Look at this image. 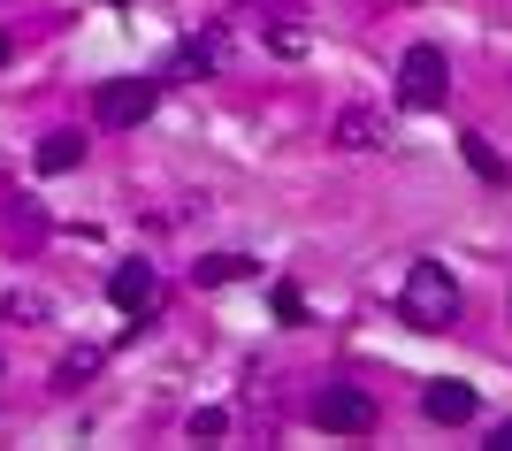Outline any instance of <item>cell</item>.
<instances>
[{
  "label": "cell",
  "instance_id": "obj_6",
  "mask_svg": "<svg viewBox=\"0 0 512 451\" xmlns=\"http://www.w3.org/2000/svg\"><path fill=\"white\" fill-rule=\"evenodd\" d=\"M222 62H230V39H222V23H207V31L169 46V69H161V77H222Z\"/></svg>",
  "mask_w": 512,
  "mask_h": 451
},
{
  "label": "cell",
  "instance_id": "obj_3",
  "mask_svg": "<svg viewBox=\"0 0 512 451\" xmlns=\"http://www.w3.org/2000/svg\"><path fill=\"white\" fill-rule=\"evenodd\" d=\"M444 92H451L444 46H406V62H398V100H406V108H444Z\"/></svg>",
  "mask_w": 512,
  "mask_h": 451
},
{
  "label": "cell",
  "instance_id": "obj_13",
  "mask_svg": "<svg viewBox=\"0 0 512 451\" xmlns=\"http://www.w3.org/2000/svg\"><path fill=\"white\" fill-rule=\"evenodd\" d=\"M467 169H474V176H490V184H505V161H497V146L482 138V130H467Z\"/></svg>",
  "mask_w": 512,
  "mask_h": 451
},
{
  "label": "cell",
  "instance_id": "obj_17",
  "mask_svg": "<svg viewBox=\"0 0 512 451\" xmlns=\"http://www.w3.org/2000/svg\"><path fill=\"white\" fill-rule=\"evenodd\" d=\"M490 451H512V421H497V436H490Z\"/></svg>",
  "mask_w": 512,
  "mask_h": 451
},
{
  "label": "cell",
  "instance_id": "obj_2",
  "mask_svg": "<svg viewBox=\"0 0 512 451\" xmlns=\"http://www.w3.org/2000/svg\"><path fill=\"white\" fill-rule=\"evenodd\" d=\"M153 108H161V77H107V85L92 92V115H100L107 130H138Z\"/></svg>",
  "mask_w": 512,
  "mask_h": 451
},
{
  "label": "cell",
  "instance_id": "obj_5",
  "mask_svg": "<svg viewBox=\"0 0 512 451\" xmlns=\"http://www.w3.org/2000/svg\"><path fill=\"white\" fill-rule=\"evenodd\" d=\"M314 421L337 429V436H367L375 429V398H367L360 383H321L314 390Z\"/></svg>",
  "mask_w": 512,
  "mask_h": 451
},
{
  "label": "cell",
  "instance_id": "obj_16",
  "mask_svg": "<svg viewBox=\"0 0 512 451\" xmlns=\"http://www.w3.org/2000/svg\"><path fill=\"white\" fill-rule=\"evenodd\" d=\"M276 322H291V329L306 322V291L299 283H276Z\"/></svg>",
  "mask_w": 512,
  "mask_h": 451
},
{
  "label": "cell",
  "instance_id": "obj_10",
  "mask_svg": "<svg viewBox=\"0 0 512 451\" xmlns=\"http://www.w3.org/2000/svg\"><path fill=\"white\" fill-rule=\"evenodd\" d=\"M192 276L214 291V283H245V276H260V260H245V253H207V260L192 268Z\"/></svg>",
  "mask_w": 512,
  "mask_h": 451
},
{
  "label": "cell",
  "instance_id": "obj_1",
  "mask_svg": "<svg viewBox=\"0 0 512 451\" xmlns=\"http://www.w3.org/2000/svg\"><path fill=\"white\" fill-rule=\"evenodd\" d=\"M398 314H406L413 329H451V322H459V283H451L444 260H413V268H406Z\"/></svg>",
  "mask_w": 512,
  "mask_h": 451
},
{
  "label": "cell",
  "instance_id": "obj_4",
  "mask_svg": "<svg viewBox=\"0 0 512 451\" xmlns=\"http://www.w3.org/2000/svg\"><path fill=\"white\" fill-rule=\"evenodd\" d=\"M107 299H115V314H130V322H153V314H161L153 260H115V268H107Z\"/></svg>",
  "mask_w": 512,
  "mask_h": 451
},
{
  "label": "cell",
  "instance_id": "obj_8",
  "mask_svg": "<svg viewBox=\"0 0 512 451\" xmlns=\"http://www.w3.org/2000/svg\"><path fill=\"white\" fill-rule=\"evenodd\" d=\"M383 138H390V130H383V115H375V108H344L337 115V146L344 153H367V146H383Z\"/></svg>",
  "mask_w": 512,
  "mask_h": 451
},
{
  "label": "cell",
  "instance_id": "obj_7",
  "mask_svg": "<svg viewBox=\"0 0 512 451\" xmlns=\"http://www.w3.org/2000/svg\"><path fill=\"white\" fill-rule=\"evenodd\" d=\"M421 413H428V421H444V429H451V421H474V390L467 383H428Z\"/></svg>",
  "mask_w": 512,
  "mask_h": 451
},
{
  "label": "cell",
  "instance_id": "obj_12",
  "mask_svg": "<svg viewBox=\"0 0 512 451\" xmlns=\"http://www.w3.org/2000/svg\"><path fill=\"white\" fill-rule=\"evenodd\" d=\"M92 375H100V352L85 344V352H69V360L54 367V390H77V383H92Z\"/></svg>",
  "mask_w": 512,
  "mask_h": 451
},
{
  "label": "cell",
  "instance_id": "obj_11",
  "mask_svg": "<svg viewBox=\"0 0 512 451\" xmlns=\"http://www.w3.org/2000/svg\"><path fill=\"white\" fill-rule=\"evenodd\" d=\"M0 322H46V291H8V299H0Z\"/></svg>",
  "mask_w": 512,
  "mask_h": 451
},
{
  "label": "cell",
  "instance_id": "obj_15",
  "mask_svg": "<svg viewBox=\"0 0 512 451\" xmlns=\"http://www.w3.org/2000/svg\"><path fill=\"white\" fill-rule=\"evenodd\" d=\"M222 436H230V413H222V406H199L192 413V444H222Z\"/></svg>",
  "mask_w": 512,
  "mask_h": 451
},
{
  "label": "cell",
  "instance_id": "obj_14",
  "mask_svg": "<svg viewBox=\"0 0 512 451\" xmlns=\"http://www.w3.org/2000/svg\"><path fill=\"white\" fill-rule=\"evenodd\" d=\"M268 46H276V54H306V23L299 16H276V23H268Z\"/></svg>",
  "mask_w": 512,
  "mask_h": 451
},
{
  "label": "cell",
  "instance_id": "obj_9",
  "mask_svg": "<svg viewBox=\"0 0 512 451\" xmlns=\"http://www.w3.org/2000/svg\"><path fill=\"white\" fill-rule=\"evenodd\" d=\"M77 161H85V138H77V130H46L39 138V176H69Z\"/></svg>",
  "mask_w": 512,
  "mask_h": 451
},
{
  "label": "cell",
  "instance_id": "obj_18",
  "mask_svg": "<svg viewBox=\"0 0 512 451\" xmlns=\"http://www.w3.org/2000/svg\"><path fill=\"white\" fill-rule=\"evenodd\" d=\"M0 69H8V39H0Z\"/></svg>",
  "mask_w": 512,
  "mask_h": 451
}]
</instances>
